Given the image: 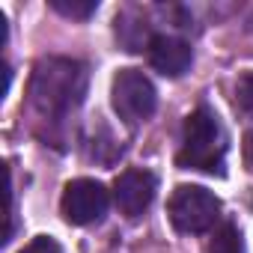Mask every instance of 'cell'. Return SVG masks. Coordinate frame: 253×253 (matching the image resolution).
<instances>
[{
    "label": "cell",
    "mask_w": 253,
    "mask_h": 253,
    "mask_svg": "<svg viewBox=\"0 0 253 253\" xmlns=\"http://www.w3.org/2000/svg\"><path fill=\"white\" fill-rule=\"evenodd\" d=\"M84 92H86V69L66 57L42 60L30 81V101L48 119L69 116L84 101Z\"/></svg>",
    "instance_id": "1"
},
{
    "label": "cell",
    "mask_w": 253,
    "mask_h": 253,
    "mask_svg": "<svg viewBox=\"0 0 253 253\" xmlns=\"http://www.w3.org/2000/svg\"><path fill=\"white\" fill-rule=\"evenodd\" d=\"M226 161V131L214 110L197 107L182 128V149L176 155V164L182 170H197L209 176H223Z\"/></svg>",
    "instance_id": "2"
},
{
    "label": "cell",
    "mask_w": 253,
    "mask_h": 253,
    "mask_svg": "<svg viewBox=\"0 0 253 253\" xmlns=\"http://www.w3.org/2000/svg\"><path fill=\"white\" fill-rule=\"evenodd\" d=\"M110 104L125 125H140L155 113L158 92L140 69H119L110 84Z\"/></svg>",
    "instance_id": "3"
},
{
    "label": "cell",
    "mask_w": 253,
    "mask_h": 253,
    "mask_svg": "<svg viewBox=\"0 0 253 253\" xmlns=\"http://www.w3.org/2000/svg\"><path fill=\"white\" fill-rule=\"evenodd\" d=\"M170 220L179 232L197 235L220 220V200L200 185H179L170 197Z\"/></svg>",
    "instance_id": "4"
},
{
    "label": "cell",
    "mask_w": 253,
    "mask_h": 253,
    "mask_svg": "<svg viewBox=\"0 0 253 253\" xmlns=\"http://www.w3.org/2000/svg\"><path fill=\"white\" fill-rule=\"evenodd\" d=\"M107 206H110V194L95 179H75V182H69L66 191H63V200H60L63 217L69 223H75V226H86V223L101 220Z\"/></svg>",
    "instance_id": "5"
},
{
    "label": "cell",
    "mask_w": 253,
    "mask_h": 253,
    "mask_svg": "<svg viewBox=\"0 0 253 253\" xmlns=\"http://www.w3.org/2000/svg\"><path fill=\"white\" fill-rule=\"evenodd\" d=\"M155 191H158V179L149 170H125L113 182V200L125 217H140L152 206Z\"/></svg>",
    "instance_id": "6"
},
{
    "label": "cell",
    "mask_w": 253,
    "mask_h": 253,
    "mask_svg": "<svg viewBox=\"0 0 253 253\" xmlns=\"http://www.w3.org/2000/svg\"><path fill=\"white\" fill-rule=\"evenodd\" d=\"M149 63L167 78H182L194 63V51L185 39L161 33L149 39Z\"/></svg>",
    "instance_id": "7"
},
{
    "label": "cell",
    "mask_w": 253,
    "mask_h": 253,
    "mask_svg": "<svg viewBox=\"0 0 253 253\" xmlns=\"http://www.w3.org/2000/svg\"><path fill=\"white\" fill-rule=\"evenodd\" d=\"M206 253H244V241H241V232L235 223H220L209 244H206Z\"/></svg>",
    "instance_id": "8"
},
{
    "label": "cell",
    "mask_w": 253,
    "mask_h": 253,
    "mask_svg": "<svg viewBox=\"0 0 253 253\" xmlns=\"http://www.w3.org/2000/svg\"><path fill=\"white\" fill-rule=\"evenodd\" d=\"M51 6L66 18H89L98 9V0H51Z\"/></svg>",
    "instance_id": "9"
},
{
    "label": "cell",
    "mask_w": 253,
    "mask_h": 253,
    "mask_svg": "<svg viewBox=\"0 0 253 253\" xmlns=\"http://www.w3.org/2000/svg\"><path fill=\"white\" fill-rule=\"evenodd\" d=\"M18 253H63V247H60L54 238H48V235H39V238H33L27 247H21Z\"/></svg>",
    "instance_id": "10"
},
{
    "label": "cell",
    "mask_w": 253,
    "mask_h": 253,
    "mask_svg": "<svg viewBox=\"0 0 253 253\" xmlns=\"http://www.w3.org/2000/svg\"><path fill=\"white\" fill-rule=\"evenodd\" d=\"M238 104L253 113V72H247L241 81H238Z\"/></svg>",
    "instance_id": "11"
},
{
    "label": "cell",
    "mask_w": 253,
    "mask_h": 253,
    "mask_svg": "<svg viewBox=\"0 0 253 253\" xmlns=\"http://www.w3.org/2000/svg\"><path fill=\"white\" fill-rule=\"evenodd\" d=\"M244 164L253 170V131H247V137H244Z\"/></svg>",
    "instance_id": "12"
}]
</instances>
